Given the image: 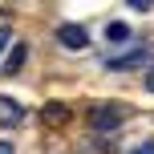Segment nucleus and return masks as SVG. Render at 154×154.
Masks as SVG:
<instances>
[{"instance_id": "obj_1", "label": "nucleus", "mask_w": 154, "mask_h": 154, "mask_svg": "<svg viewBox=\"0 0 154 154\" xmlns=\"http://www.w3.org/2000/svg\"><path fill=\"white\" fill-rule=\"evenodd\" d=\"M122 122H126V106H118V101H101V106H93V109H89V126H93L97 134L118 130Z\"/></svg>"}, {"instance_id": "obj_2", "label": "nucleus", "mask_w": 154, "mask_h": 154, "mask_svg": "<svg viewBox=\"0 0 154 154\" xmlns=\"http://www.w3.org/2000/svg\"><path fill=\"white\" fill-rule=\"evenodd\" d=\"M146 61H150V49H146V45H138V49H130V53H122V57H109L106 69L122 73V69H138V65H146Z\"/></svg>"}, {"instance_id": "obj_3", "label": "nucleus", "mask_w": 154, "mask_h": 154, "mask_svg": "<svg viewBox=\"0 0 154 154\" xmlns=\"http://www.w3.org/2000/svg\"><path fill=\"white\" fill-rule=\"evenodd\" d=\"M57 41H61L65 49H73V53H77V49L89 45V32H85L81 24H61V29H57Z\"/></svg>"}, {"instance_id": "obj_4", "label": "nucleus", "mask_w": 154, "mask_h": 154, "mask_svg": "<svg viewBox=\"0 0 154 154\" xmlns=\"http://www.w3.org/2000/svg\"><path fill=\"white\" fill-rule=\"evenodd\" d=\"M24 122V109H20V101H12V97H0V126H20Z\"/></svg>"}, {"instance_id": "obj_5", "label": "nucleus", "mask_w": 154, "mask_h": 154, "mask_svg": "<svg viewBox=\"0 0 154 154\" xmlns=\"http://www.w3.org/2000/svg\"><path fill=\"white\" fill-rule=\"evenodd\" d=\"M41 118H45V126H65V122H69V106H61V101H49V106L41 109Z\"/></svg>"}, {"instance_id": "obj_6", "label": "nucleus", "mask_w": 154, "mask_h": 154, "mask_svg": "<svg viewBox=\"0 0 154 154\" xmlns=\"http://www.w3.org/2000/svg\"><path fill=\"white\" fill-rule=\"evenodd\" d=\"M24 57H29V49H24V45H12V53H8V61H4V77H12L16 69H20Z\"/></svg>"}, {"instance_id": "obj_7", "label": "nucleus", "mask_w": 154, "mask_h": 154, "mask_svg": "<svg viewBox=\"0 0 154 154\" xmlns=\"http://www.w3.org/2000/svg\"><path fill=\"white\" fill-rule=\"evenodd\" d=\"M106 37H109V41H126V37H130V29L114 20V24H109V29H106Z\"/></svg>"}, {"instance_id": "obj_8", "label": "nucleus", "mask_w": 154, "mask_h": 154, "mask_svg": "<svg viewBox=\"0 0 154 154\" xmlns=\"http://www.w3.org/2000/svg\"><path fill=\"white\" fill-rule=\"evenodd\" d=\"M8 45H12V29H8V24H0V53H4Z\"/></svg>"}, {"instance_id": "obj_9", "label": "nucleus", "mask_w": 154, "mask_h": 154, "mask_svg": "<svg viewBox=\"0 0 154 154\" xmlns=\"http://www.w3.org/2000/svg\"><path fill=\"white\" fill-rule=\"evenodd\" d=\"M126 4H130L134 12H150V8H154V0H126Z\"/></svg>"}, {"instance_id": "obj_10", "label": "nucleus", "mask_w": 154, "mask_h": 154, "mask_svg": "<svg viewBox=\"0 0 154 154\" xmlns=\"http://www.w3.org/2000/svg\"><path fill=\"white\" fill-rule=\"evenodd\" d=\"M0 154H16V150H12V142H4V138H0Z\"/></svg>"}, {"instance_id": "obj_11", "label": "nucleus", "mask_w": 154, "mask_h": 154, "mask_svg": "<svg viewBox=\"0 0 154 154\" xmlns=\"http://www.w3.org/2000/svg\"><path fill=\"white\" fill-rule=\"evenodd\" d=\"M130 154H154V150H150V142H146V146H138V150H130Z\"/></svg>"}, {"instance_id": "obj_12", "label": "nucleus", "mask_w": 154, "mask_h": 154, "mask_svg": "<svg viewBox=\"0 0 154 154\" xmlns=\"http://www.w3.org/2000/svg\"><path fill=\"white\" fill-rule=\"evenodd\" d=\"M146 89H150V93H154V69H150V73H146Z\"/></svg>"}, {"instance_id": "obj_13", "label": "nucleus", "mask_w": 154, "mask_h": 154, "mask_svg": "<svg viewBox=\"0 0 154 154\" xmlns=\"http://www.w3.org/2000/svg\"><path fill=\"white\" fill-rule=\"evenodd\" d=\"M150 150H154V142H150Z\"/></svg>"}]
</instances>
